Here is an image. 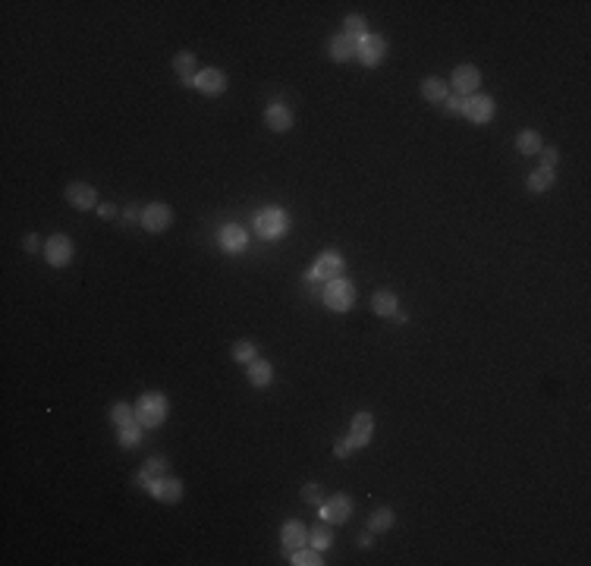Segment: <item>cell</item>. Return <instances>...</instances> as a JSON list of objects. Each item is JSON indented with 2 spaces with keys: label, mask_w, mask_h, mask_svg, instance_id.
Listing matches in <instances>:
<instances>
[{
  "label": "cell",
  "mask_w": 591,
  "mask_h": 566,
  "mask_svg": "<svg viewBox=\"0 0 591 566\" xmlns=\"http://www.w3.org/2000/svg\"><path fill=\"white\" fill-rule=\"evenodd\" d=\"M302 497L309 500V504H315V506H321V497H324V494H321V484H315V482H309V484H305V488H302Z\"/></svg>",
  "instance_id": "cell-32"
},
{
  "label": "cell",
  "mask_w": 591,
  "mask_h": 566,
  "mask_svg": "<svg viewBox=\"0 0 591 566\" xmlns=\"http://www.w3.org/2000/svg\"><path fill=\"white\" fill-rule=\"evenodd\" d=\"M353 450H355V444H353V440H349V438H343V440H337V447H333V453H337L340 460H346V456L353 453Z\"/></svg>",
  "instance_id": "cell-35"
},
{
  "label": "cell",
  "mask_w": 591,
  "mask_h": 566,
  "mask_svg": "<svg viewBox=\"0 0 591 566\" xmlns=\"http://www.w3.org/2000/svg\"><path fill=\"white\" fill-rule=\"evenodd\" d=\"M26 249H28V252H35V249H38V239L28 236V239H26Z\"/></svg>",
  "instance_id": "cell-37"
},
{
  "label": "cell",
  "mask_w": 591,
  "mask_h": 566,
  "mask_svg": "<svg viewBox=\"0 0 591 566\" xmlns=\"http://www.w3.org/2000/svg\"><path fill=\"white\" fill-rule=\"evenodd\" d=\"M353 302H355V287L349 280H343V277H333V280H327V287H324V306L331 309V311H349L353 309Z\"/></svg>",
  "instance_id": "cell-2"
},
{
  "label": "cell",
  "mask_w": 591,
  "mask_h": 566,
  "mask_svg": "<svg viewBox=\"0 0 591 566\" xmlns=\"http://www.w3.org/2000/svg\"><path fill=\"white\" fill-rule=\"evenodd\" d=\"M280 541H283V548L293 554V550H299V548H305V544H309V528H305L299 519H289L287 526H283V532H280Z\"/></svg>",
  "instance_id": "cell-14"
},
{
  "label": "cell",
  "mask_w": 591,
  "mask_h": 566,
  "mask_svg": "<svg viewBox=\"0 0 591 566\" xmlns=\"http://www.w3.org/2000/svg\"><path fill=\"white\" fill-rule=\"evenodd\" d=\"M371 309H375V315H381V318H397V315H399V299H397V293L377 289V293L371 296Z\"/></svg>",
  "instance_id": "cell-17"
},
{
  "label": "cell",
  "mask_w": 591,
  "mask_h": 566,
  "mask_svg": "<svg viewBox=\"0 0 591 566\" xmlns=\"http://www.w3.org/2000/svg\"><path fill=\"white\" fill-rule=\"evenodd\" d=\"M463 117H469L472 123H487L494 117V98H487V94L463 98Z\"/></svg>",
  "instance_id": "cell-11"
},
{
  "label": "cell",
  "mask_w": 591,
  "mask_h": 566,
  "mask_svg": "<svg viewBox=\"0 0 591 566\" xmlns=\"http://www.w3.org/2000/svg\"><path fill=\"white\" fill-rule=\"evenodd\" d=\"M142 227L148 230V233H160V230H167L173 223V211L170 205H164V201H155V205H145L142 208Z\"/></svg>",
  "instance_id": "cell-6"
},
{
  "label": "cell",
  "mask_w": 591,
  "mask_h": 566,
  "mask_svg": "<svg viewBox=\"0 0 591 566\" xmlns=\"http://www.w3.org/2000/svg\"><path fill=\"white\" fill-rule=\"evenodd\" d=\"M553 183H557V177H553L551 167H538V170L529 177V189H531V192H547Z\"/></svg>",
  "instance_id": "cell-24"
},
{
  "label": "cell",
  "mask_w": 591,
  "mask_h": 566,
  "mask_svg": "<svg viewBox=\"0 0 591 566\" xmlns=\"http://www.w3.org/2000/svg\"><path fill=\"white\" fill-rule=\"evenodd\" d=\"M343 35L353 41H362L365 35H368V23H365V16H346L343 19Z\"/></svg>",
  "instance_id": "cell-26"
},
{
  "label": "cell",
  "mask_w": 591,
  "mask_h": 566,
  "mask_svg": "<svg viewBox=\"0 0 591 566\" xmlns=\"http://www.w3.org/2000/svg\"><path fill=\"white\" fill-rule=\"evenodd\" d=\"M516 148H519V155H538L544 145H541V135H538L535 129H522V133L516 135Z\"/></svg>",
  "instance_id": "cell-23"
},
{
  "label": "cell",
  "mask_w": 591,
  "mask_h": 566,
  "mask_svg": "<svg viewBox=\"0 0 591 566\" xmlns=\"http://www.w3.org/2000/svg\"><path fill=\"white\" fill-rule=\"evenodd\" d=\"M371 434H375V416H371V412H359V416L353 418V434H349V440L359 450L365 444H371Z\"/></svg>",
  "instance_id": "cell-15"
},
{
  "label": "cell",
  "mask_w": 591,
  "mask_h": 566,
  "mask_svg": "<svg viewBox=\"0 0 591 566\" xmlns=\"http://www.w3.org/2000/svg\"><path fill=\"white\" fill-rule=\"evenodd\" d=\"M318 513L324 516V522L340 526V522H346L349 516H353V500H349L346 494H333V497H327L324 504L318 506Z\"/></svg>",
  "instance_id": "cell-9"
},
{
  "label": "cell",
  "mask_w": 591,
  "mask_h": 566,
  "mask_svg": "<svg viewBox=\"0 0 591 566\" xmlns=\"http://www.w3.org/2000/svg\"><path fill=\"white\" fill-rule=\"evenodd\" d=\"M72 255H76V245H72L70 236H50L45 243V258L50 267H67Z\"/></svg>",
  "instance_id": "cell-4"
},
{
  "label": "cell",
  "mask_w": 591,
  "mask_h": 566,
  "mask_svg": "<svg viewBox=\"0 0 591 566\" xmlns=\"http://www.w3.org/2000/svg\"><path fill=\"white\" fill-rule=\"evenodd\" d=\"M151 494H155L160 504H179L182 497V482L173 475H160L155 484H151Z\"/></svg>",
  "instance_id": "cell-12"
},
{
  "label": "cell",
  "mask_w": 591,
  "mask_h": 566,
  "mask_svg": "<svg viewBox=\"0 0 591 566\" xmlns=\"http://www.w3.org/2000/svg\"><path fill=\"white\" fill-rule=\"evenodd\" d=\"M116 440H120V447L123 450H133L138 440H142V425H126V428H120V434H116Z\"/></svg>",
  "instance_id": "cell-31"
},
{
  "label": "cell",
  "mask_w": 591,
  "mask_h": 566,
  "mask_svg": "<svg viewBox=\"0 0 591 566\" xmlns=\"http://www.w3.org/2000/svg\"><path fill=\"white\" fill-rule=\"evenodd\" d=\"M443 111H447L450 117H459V113H463V98H459V94H456V98H450V94H447V101H443Z\"/></svg>",
  "instance_id": "cell-34"
},
{
  "label": "cell",
  "mask_w": 591,
  "mask_h": 566,
  "mask_svg": "<svg viewBox=\"0 0 591 566\" xmlns=\"http://www.w3.org/2000/svg\"><path fill=\"white\" fill-rule=\"evenodd\" d=\"M221 245L227 252H243L245 245H249V236H245L243 227H236V223H227V227L221 230Z\"/></svg>",
  "instance_id": "cell-18"
},
{
  "label": "cell",
  "mask_w": 591,
  "mask_h": 566,
  "mask_svg": "<svg viewBox=\"0 0 591 566\" xmlns=\"http://www.w3.org/2000/svg\"><path fill=\"white\" fill-rule=\"evenodd\" d=\"M63 195H67V201H70L72 208H79V211H92L94 201H98L94 189H92V186H85V183H70Z\"/></svg>",
  "instance_id": "cell-13"
},
{
  "label": "cell",
  "mask_w": 591,
  "mask_h": 566,
  "mask_svg": "<svg viewBox=\"0 0 591 566\" xmlns=\"http://www.w3.org/2000/svg\"><path fill=\"white\" fill-rule=\"evenodd\" d=\"M111 422H114L116 428L136 425V406H129V403H114V406H111Z\"/></svg>",
  "instance_id": "cell-25"
},
{
  "label": "cell",
  "mask_w": 591,
  "mask_h": 566,
  "mask_svg": "<svg viewBox=\"0 0 591 566\" xmlns=\"http://www.w3.org/2000/svg\"><path fill=\"white\" fill-rule=\"evenodd\" d=\"M195 60H199V57H195L192 50H179V54L173 57V70L182 76V82H192V79L199 76V72H195Z\"/></svg>",
  "instance_id": "cell-22"
},
{
  "label": "cell",
  "mask_w": 591,
  "mask_h": 566,
  "mask_svg": "<svg viewBox=\"0 0 591 566\" xmlns=\"http://www.w3.org/2000/svg\"><path fill=\"white\" fill-rule=\"evenodd\" d=\"M340 271H343V255L337 249H327V252H321V255L315 258V265H311V271L305 274V280L327 283V280L340 277Z\"/></svg>",
  "instance_id": "cell-3"
},
{
  "label": "cell",
  "mask_w": 591,
  "mask_h": 566,
  "mask_svg": "<svg viewBox=\"0 0 591 566\" xmlns=\"http://www.w3.org/2000/svg\"><path fill=\"white\" fill-rule=\"evenodd\" d=\"M538 155H541V167H551V170H553V164L560 161V151L553 148V145H547V148H541Z\"/></svg>",
  "instance_id": "cell-33"
},
{
  "label": "cell",
  "mask_w": 591,
  "mask_h": 566,
  "mask_svg": "<svg viewBox=\"0 0 591 566\" xmlns=\"http://www.w3.org/2000/svg\"><path fill=\"white\" fill-rule=\"evenodd\" d=\"M421 98L431 101V104H443V101H447V82L437 76L425 79V82H421Z\"/></svg>",
  "instance_id": "cell-20"
},
{
  "label": "cell",
  "mask_w": 591,
  "mask_h": 566,
  "mask_svg": "<svg viewBox=\"0 0 591 566\" xmlns=\"http://www.w3.org/2000/svg\"><path fill=\"white\" fill-rule=\"evenodd\" d=\"M255 227L265 239H280L287 233V214L280 208H265L258 217H255Z\"/></svg>",
  "instance_id": "cell-5"
},
{
  "label": "cell",
  "mask_w": 591,
  "mask_h": 566,
  "mask_svg": "<svg viewBox=\"0 0 591 566\" xmlns=\"http://www.w3.org/2000/svg\"><path fill=\"white\" fill-rule=\"evenodd\" d=\"M387 54V41L381 35H365V38L355 45V57L365 63V67H381Z\"/></svg>",
  "instance_id": "cell-8"
},
{
  "label": "cell",
  "mask_w": 591,
  "mask_h": 566,
  "mask_svg": "<svg viewBox=\"0 0 591 566\" xmlns=\"http://www.w3.org/2000/svg\"><path fill=\"white\" fill-rule=\"evenodd\" d=\"M255 359H258V346L249 343V340H239V343L233 346V362H239V365H252Z\"/></svg>",
  "instance_id": "cell-27"
},
{
  "label": "cell",
  "mask_w": 591,
  "mask_h": 566,
  "mask_svg": "<svg viewBox=\"0 0 591 566\" xmlns=\"http://www.w3.org/2000/svg\"><path fill=\"white\" fill-rule=\"evenodd\" d=\"M195 89H199L201 94H211V98H217V94L227 91V72L217 70V67L199 70V76H195Z\"/></svg>",
  "instance_id": "cell-10"
},
{
  "label": "cell",
  "mask_w": 591,
  "mask_h": 566,
  "mask_svg": "<svg viewBox=\"0 0 591 566\" xmlns=\"http://www.w3.org/2000/svg\"><path fill=\"white\" fill-rule=\"evenodd\" d=\"M167 418V400L164 394H142L136 403V422L142 428H158Z\"/></svg>",
  "instance_id": "cell-1"
},
{
  "label": "cell",
  "mask_w": 591,
  "mask_h": 566,
  "mask_svg": "<svg viewBox=\"0 0 591 566\" xmlns=\"http://www.w3.org/2000/svg\"><path fill=\"white\" fill-rule=\"evenodd\" d=\"M393 526V510H387V506H381V510L375 513V516L368 519V532L371 535H377V532H387V528Z\"/></svg>",
  "instance_id": "cell-29"
},
{
  "label": "cell",
  "mask_w": 591,
  "mask_h": 566,
  "mask_svg": "<svg viewBox=\"0 0 591 566\" xmlns=\"http://www.w3.org/2000/svg\"><path fill=\"white\" fill-rule=\"evenodd\" d=\"M450 85L456 89L459 98L478 94V85H481V72H478V67H472V63H463V67H456V70H453V76H450Z\"/></svg>",
  "instance_id": "cell-7"
},
{
  "label": "cell",
  "mask_w": 591,
  "mask_h": 566,
  "mask_svg": "<svg viewBox=\"0 0 591 566\" xmlns=\"http://www.w3.org/2000/svg\"><path fill=\"white\" fill-rule=\"evenodd\" d=\"M309 544H311L315 550H327V548L333 544V532H331L327 526H315V528L309 532Z\"/></svg>",
  "instance_id": "cell-28"
},
{
  "label": "cell",
  "mask_w": 591,
  "mask_h": 566,
  "mask_svg": "<svg viewBox=\"0 0 591 566\" xmlns=\"http://www.w3.org/2000/svg\"><path fill=\"white\" fill-rule=\"evenodd\" d=\"M98 214H101V217H114L116 211H114V205H101V208H98Z\"/></svg>",
  "instance_id": "cell-36"
},
{
  "label": "cell",
  "mask_w": 591,
  "mask_h": 566,
  "mask_svg": "<svg viewBox=\"0 0 591 566\" xmlns=\"http://www.w3.org/2000/svg\"><path fill=\"white\" fill-rule=\"evenodd\" d=\"M245 368H249V384H255V387H267V384L274 381V368H271V362L255 359L252 365H245Z\"/></svg>",
  "instance_id": "cell-21"
},
{
  "label": "cell",
  "mask_w": 591,
  "mask_h": 566,
  "mask_svg": "<svg viewBox=\"0 0 591 566\" xmlns=\"http://www.w3.org/2000/svg\"><path fill=\"white\" fill-rule=\"evenodd\" d=\"M265 123L271 126V133H287V129L293 126V113H289L280 101H274V104H267V111H265Z\"/></svg>",
  "instance_id": "cell-16"
},
{
  "label": "cell",
  "mask_w": 591,
  "mask_h": 566,
  "mask_svg": "<svg viewBox=\"0 0 591 566\" xmlns=\"http://www.w3.org/2000/svg\"><path fill=\"white\" fill-rule=\"evenodd\" d=\"M289 563H293V566H321L324 560H321V550H315V548L302 550V548H299V550L289 554Z\"/></svg>",
  "instance_id": "cell-30"
},
{
  "label": "cell",
  "mask_w": 591,
  "mask_h": 566,
  "mask_svg": "<svg viewBox=\"0 0 591 566\" xmlns=\"http://www.w3.org/2000/svg\"><path fill=\"white\" fill-rule=\"evenodd\" d=\"M355 45L359 41H353V38H346V35H333L331 38V57H333V63H349L355 57Z\"/></svg>",
  "instance_id": "cell-19"
}]
</instances>
